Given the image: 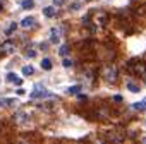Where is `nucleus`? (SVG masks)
I'll list each match as a JSON object with an SVG mask.
<instances>
[{
    "label": "nucleus",
    "mask_w": 146,
    "mask_h": 144,
    "mask_svg": "<svg viewBox=\"0 0 146 144\" xmlns=\"http://www.w3.org/2000/svg\"><path fill=\"white\" fill-rule=\"evenodd\" d=\"M117 69L113 67V65H107L105 69H103V77L108 81V83H115L117 81Z\"/></svg>",
    "instance_id": "obj_1"
},
{
    "label": "nucleus",
    "mask_w": 146,
    "mask_h": 144,
    "mask_svg": "<svg viewBox=\"0 0 146 144\" xmlns=\"http://www.w3.org/2000/svg\"><path fill=\"white\" fill-rule=\"evenodd\" d=\"M14 50H16V43H14L12 40H7V41H4V43H2L0 53H2V55H9V53H12Z\"/></svg>",
    "instance_id": "obj_2"
},
{
    "label": "nucleus",
    "mask_w": 146,
    "mask_h": 144,
    "mask_svg": "<svg viewBox=\"0 0 146 144\" xmlns=\"http://www.w3.org/2000/svg\"><path fill=\"white\" fill-rule=\"evenodd\" d=\"M21 26H23L24 29L33 28V26H35V17H24V19L21 21Z\"/></svg>",
    "instance_id": "obj_3"
},
{
    "label": "nucleus",
    "mask_w": 146,
    "mask_h": 144,
    "mask_svg": "<svg viewBox=\"0 0 146 144\" xmlns=\"http://www.w3.org/2000/svg\"><path fill=\"white\" fill-rule=\"evenodd\" d=\"M14 118H16V122H17V124H24V122L28 120V115H26L23 110H19V112L14 115Z\"/></svg>",
    "instance_id": "obj_4"
},
{
    "label": "nucleus",
    "mask_w": 146,
    "mask_h": 144,
    "mask_svg": "<svg viewBox=\"0 0 146 144\" xmlns=\"http://www.w3.org/2000/svg\"><path fill=\"white\" fill-rule=\"evenodd\" d=\"M21 7L26 9V11H31V9L35 7V0H23V2H21Z\"/></svg>",
    "instance_id": "obj_5"
},
{
    "label": "nucleus",
    "mask_w": 146,
    "mask_h": 144,
    "mask_svg": "<svg viewBox=\"0 0 146 144\" xmlns=\"http://www.w3.org/2000/svg\"><path fill=\"white\" fill-rule=\"evenodd\" d=\"M55 7H45L43 9V16H46V17H53L55 16Z\"/></svg>",
    "instance_id": "obj_6"
},
{
    "label": "nucleus",
    "mask_w": 146,
    "mask_h": 144,
    "mask_svg": "<svg viewBox=\"0 0 146 144\" xmlns=\"http://www.w3.org/2000/svg\"><path fill=\"white\" fill-rule=\"evenodd\" d=\"M41 69L43 70H52V60L50 58H43L41 60Z\"/></svg>",
    "instance_id": "obj_7"
},
{
    "label": "nucleus",
    "mask_w": 146,
    "mask_h": 144,
    "mask_svg": "<svg viewBox=\"0 0 146 144\" xmlns=\"http://www.w3.org/2000/svg\"><path fill=\"white\" fill-rule=\"evenodd\" d=\"M33 72H35V69H33L31 65H24V67H23V76H31Z\"/></svg>",
    "instance_id": "obj_8"
},
{
    "label": "nucleus",
    "mask_w": 146,
    "mask_h": 144,
    "mask_svg": "<svg viewBox=\"0 0 146 144\" xmlns=\"http://www.w3.org/2000/svg\"><path fill=\"white\" fill-rule=\"evenodd\" d=\"M69 50H70V48H69V46H67V45H62V46H60V48H58V53H60V55H62V57H65V55H67V53H69Z\"/></svg>",
    "instance_id": "obj_9"
},
{
    "label": "nucleus",
    "mask_w": 146,
    "mask_h": 144,
    "mask_svg": "<svg viewBox=\"0 0 146 144\" xmlns=\"http://www.w3.org/2000/svg\"><path fill=\"white\" fill-rule=\"evenodd\" d=\"M79 89H81V86H70V88L67 89V93H69V94H78Z\"/></svg>",
    "instance_id": "obj_10"
},
{
    "label": "nucleus",
    "mask_w": 146,
    "mask_h": 144,
    "mask_svg": "<svg viewBox=\"0 0 146 144\" xmlns=\"http://www.w3.org/2000/svg\"><path fill=\"white\" fill-rule=\"evenodd\" d=\"M62 65H64L65 69H69V67H72V65H74V62H72L70 58H64V60H62Z\"/></svg>",
    "instance_id": "obj_11"
},
{
    "label": "nucleus",
    "mask_w": 146,
    "mask_h": 144,
    "mask_svg": "<svg viewBox=\"0 0 146 144\" xmlns=\"http://www.w3.org/2000/svg\"><path fill=\"white\" fill-rule=\"evenodd\" d=\"M127 89L132 91V93H137V91H139V88H137L136 84H132V83H127Z\"/></svg>",
    "instance_id": "obj_12"
},
{
    "label": "nucleus",
    "mask_w": 146,
    "mask_h": 144,
    "mask_svg": "<svg viewBox=\"0 0 146 144\" xmlns=\"http://www.w3.org/2000/svg\"><path fill=\"white\" fill-rule=\"evenodd\" d=\"M24 55H26L28 58H35V57H36V52H35V50H26Z\"/></svg>",
    "instance_id": "obj_13"
},
{
    "label": "nucleus",
    "mask_w": 146,
    "mask_h": 144,
    "mask_svg": "<svg viewBox=\"0 0 146 144\" xmlns=\"http://www.w3.org/2000/svg\"><path fill=\"white\" fill-rule=\"evenodd\" d=\"M16 28H17V26H16V22H12V24H11V26H9V29H7V31H5V34H12V33H14V31H16Z\"/></svg>",
    "instance_id": "obj_14"
},
{
    "label": "nucleus",
    "mask_w": 146,
    "mask_h": 144,
    "mask_svg": "<svg viewBox=\"0 0 146 144\" xmlns=\"http://www.w3.org/2000/svg\"><path fill=\"white\" fill-rule=\"evenodd\" d=\"M144 106H146V105H144V101H141V103H134V108H136V110H139V112H141V110H144Z\"/></svg>",
    "instance_id": "obj_15"
},
{
    "label": "nucleus",
    "mask_w": 146,
    "mask_h": 144,
    "mask_svg": "<svg viewBox=\"0 0 146 144\" xmlns=\"http://www.w3.org/2000/svg\"><path fill=\"white\" fill-rule=\"evenodd\" d=\"M7 81H11V83L16 81V74H14V72H9V74H7Z\"/></svg>",
    "instance_id": "obj_16"
},
{
    "label": "nucleus",
    "mask_w": 146,
    "mask_h": 144,
    "mask_svg": "<svg viewBox=\"0 0 146 144\" xmlns=\"http://www.w3.org/2000/svg\"><path fill=\"white\" fill-rule=\"evenodd\" d=\"M112 100H113V101H117V103H120V101H122V96H120V94H115Z\"/></svg>",
    "instance_id": "obj_17"
},
{
    "label": "nucleus",
    "mask_w": 146,
    "mask_h": 144,
    "mask_svg": "<svg viewBox=\"0 0 146 144\" xmlns=\"http://www.w3.org/2000/svg\"><path fill=\"white\" fill-rule=\"evenodd\" d=\"M40 48H41L43 52H45V50H48V43H41V45H40Z\"/></svg>",
    "instance_id": "obj_18"
},
{
    "label": "nucleus",
    "mask_w": 146,
    "mask_h": 144,
    "mask_svg": "<svg viewBox=\"0 0 146 144\" xmlns=\"http://www.w3.org/2000/svg\"><path fill=\"white\" fill-rule=\"evenodd\" d=\"M14 84H17V86H21V84H23V79H21V77H16V81H14Z\"/></svg>",
    "instance_id": "obj_19"
},
{
    "label": "nucleus",
    "mask_w": 146,
    "mask_h": 144,
    "mask_svg": "<svg viewBox=\"0 0 146 144\" xmlns=\"http://www.w3.org/2000/svg\"><path fill=\"white\" fill-rule=\"evenodd\" d=\"M24 93H26V91H24V89H17V94H19V96H23V94H24Z\"/></svg>",
    "instance_id": "obj_20"
},
{
    "label": "nucleus",
    "mask_w": 146,
    "mask_h": 144,
    "mask_svg": "<svg viewBox=\"0 0 146 144\" xmlns=\"http://www.w3.org/2000/svg\"><path fill=\"white\" fill-rule=\"evenodd\" d=\"M4 103H5V100H0V106H2V105H4Z\"/></svg>",
    "instance_id": "obj_21"
},
{
    "label": "nucleus",
    "mask_w": 146,
    "mask_h": 144,
    "mask_svg": "<svg viewBox=\"0 0 146 144\" xmlns=\"http://www.w3.org/2000/svg\"><path fill=\"white\" fill-rule=\"evenodd\" d=\"M2 9H4V4H2V2H0V11H2Z\"/></svg>",
    "instance_id": "obj_22"
}]
</instances>
